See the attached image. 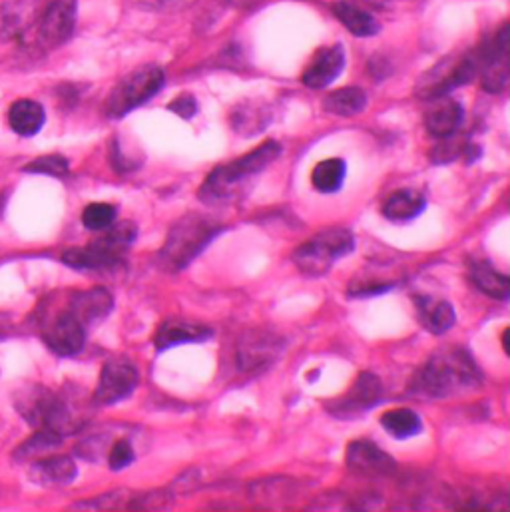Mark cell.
<instances>
[{"label": "cell", "instance_id": "cell-1", "mask_svg": "<svg viewBox=\"0 0 510 512\" xmlns=\"http://www.w3.org/2000/svg\"><path fill=\"white\" fill-rule=\"evenodd\" d=\"M483 375L463 347L437 351L415 375L413 391L429 399H447L481 387Z\"/></svg>", "mask_w": 510, "mask_h": 512}, {"label": "cell", "instance_id": "cell-2", "mask_svg": "<svg viewBox=\"0 0 510 512\" xmlns=\"http://www.w3.org/2000/svg\"><path fill=\"white\" fill-rule=\"evenodd\" d=\"M281 154V146L273 140L261 144L246 156L218 166L202 184L200 188V200L206 206H218V204H228L236 200L244 188L259 176L271 162H275Z\"/></svg>", "mask_w": 510, "mask_h": 512}, {"label": "cell", "instance_id": "cell-3", "mask_svg": "<svg viewBox=\"0 0 510 512\" xmlns=\"http://www.w3.org/2000/svg\"><path fill=\"white\" fill-rule=\"evenodd\" d=\"M224 226L202 214H188L180 218L160 250V261L170 271L186 269L220 234Z\"/></svg>", "mask_w": 510, "mask_h": 512}, {"label": "cell", "instance_id": "cell-4", "mask_svg": "<svg viewBox=\"0 0 510 512\" xmlns=\"http://www.w3.org/2000/svg\"><path fill=\"white\" fill-rule=\"evenodd\" d=\"M14 405L24 421L36 429H48L60 437L72 435L80 429L82 419L70 409L68 401L46 387L28 385L16 393Z\"/></svg>", "mask_w": 510, "mask_h": 512}, {"label": "cell", "instance_id": "cell-5", "mask_svg": "<svg viewBox=\"0 0 510 512\" xmlns=\"http://www.w3.org/2000/svg\"><path fill=\"white\" fill-rule=\"evenodd\" d=\"M136 236L138 228L132 222H114L108 232L92 244L66 250L62 254V261L72 269H112L122 263L126 250L134 244Z\"/></svg>", "mask_w": 510, "mask_h": 512}, {"label": "cell", "instance_id": "cell-6", "mask_svg": "<svg viewBox=\"0 0 510 512\" xmlns=\"http://www.w3.org/2000/svg\"><path fill=\"white\" fill-rule=\"evenodd\" d=\"M355 250V236L345 228H329L293 252V263L311 277L325 275L335 261Z\"/></svg>", "mask_w": 510, "mask_h": 512}, {"label": "cell", "instance_id": "cell-7", "mask_svg": "<svg viewBox=\"0 0 510 512\" xmlns=\"http://www.w3.org/2000/svg\"><path fill=\"white\" fill-rule=\"evenodd\" d=\"M164 82H166V76L162 68L158 66L138 68L136 72L128 74L112 88L104 106L106 116L112 120L124 118L128 112L150 102L164 88Z\"/></svg>", "mask_w": 510, "mask_h": 512}, {"label": "cell", "instance_id": "cell-8", "mask_svg": "<svg viewBox=\"0 0 510 512\" xmlns=\"http://www.w3.org/2000/svg\"><path fill=\"white\" fill-rule=\"evenodd\" d=\"M38 323L40 339L52 353L60 357H72L84 349L88 329L74 317L68 305L58 309H48V305H44Z\"/></svg>", "mask_w": 510, "mask_h": 512}, {"label": "cell", "instance_id": "cell-9", "mask_svg": "<svg viewBox=\"0 0 510 512\" xmlns=\"http://www.w3.org/2000/svg\"><path fill=\"white\" fill-rule=\"evenodd\" d=\"M477 72H479V58L473 54L447 58L441 64H437L429 74L423 76L419 84V96L427 100L447 96L453 88L469 84L477 76Z\"/></svg>", "mask_w": 510, "mask_h": 512}, {"label": "cell", "instance_id": "cell-10", "mask_svg": "<svg viewBox=\"0 0 510 512\" xmlns=\"http://www.w3.org/2000/svg\"><path fill=\"white\" fill-rule=\"evenodd\" d=\"M76 12V0H52L38 18L34 38L36 46L40 50H54L62 46L74 32Z\"/></svg>", "mask_w": 510, "mask_h": 512}, {"label": "cell", "instance_id": "cell-11", "mask_svg": "<svg viewBox=\"0 0 510 512\" xmlns=\"http://www.w3.org/2000/svg\"><path fill=\"white\" fill-rule=\"evenodd\" d=\"M138 381L140 377L134 363L126 359H112L102 367L94 401L104 407L116 405L136 391Z\"/></svg>", "mask_w": 510, "mask_h": 512}, {"label": "cell", "instance_id": "cell-12", "mask_svg": "<svg viewBox=\"0 0 510 512\" xmlns=\"http://www.w3.org/2000/svg\"><path fill=\"white\" fill-rule=\"evenodd\" d=\"M285 341L263 329H252L242 335L238 347V365L242 371H261L277 361Z\"/></svg>", "mask_w": 510, "mask_h": 512}, {"label": "cell", "instance_id": "cell-13", "mask_svg": "<svg viewBox=\"0 0 510 512\" xmlns=\"http://www.w3.org/2000/svg\"><path fill=\"white\" fill-rule=\"evenodd\" d=\"M383 399L381 379L373 373H361L353 387L339 399L327 405L335 417H359L365 411L377 407Z\"/></svg>", "mask_w": 510, "mask_h": 512}, {"label": "cell", "instance_id": "cell-14", "mask_svg": "<svg viewBox=\"0 0 510 512\" xmlns=\"http://www.w3.org/2000/svg\"><path fill=\"white\" fill-rule=\"evenodd\" d=\"M345 461L353 475L365 479H385L397 471L395 459L379 449V445L365 439L349 443Z\"/></svg>", "mask_w": 510, "mask_h": 512}, {"label": "cell", "instance_id": "cell-15", "mask_svg": "<svg viewBox=\"0 0 510 512\" xmlns=\"http://www.w3.org/2000/svg\"><path fill=\"white\" fill-rule=\"evenodd\" d=\"M509 24L497 34L495 42L481 52L479 70L483 76V86L487 92L499 94L509 84L510 44Z\"/></svg>", "mask_w": 510, "mask_h": 512}, {"label": "cell", "instance_id": "cell-16", "mask_svg": "<svg viewBox=\"0 0 510 512\" xmlns=\"http://www.w3.org/2000/svg\"><path fill=\"white\" fill-rule=\"evenodd\" d=\"M74 317L88 329L110 315L114 309V297L104 287H94L88 291H76L66 301Z\"/></svg>", "mask_w": 510, "mask_h": 512}, {"label": "cell", "instance_id": "cell-17", "mask_svg": "<svg viewBox=\"0 0 510 512\" xmlns=\"http://www.w3.org/2000/svg\"><path fill=\"white\" fill-rule=\"evenodd\" d=\"M345 68V54L341 46H329L317 52V56L311 60L307 70L303 72L301 80L305 86L313 90L327 88L333 80L341 76Z\"/></svg>", "mask_w": 510, "mask_h": 512}, {"label": "cell", "instance_id": "cell-18", "mask_svg": "<svg viewBox=\"0 0 510 512\" xmlns=\"http://www.w3.org/2000/svg\"><path fill=\"white\" fill-rule=\"evenodd\" d=\"M214 331L208 325L202 323H190L186 319H168L160 325L154 343L158 351H166L170 347L176 345H184V343H202L212 339Z\"/></svg>", "mask_w": 510, "mask_h": 512}, {"label": "cell", "instance_id": "cell-19", "mask_svg": "<svg viewBox=\"0 0 510 512\" xmlns=\"http://www.w3.org/2000/svg\"><path fill=\"white\" fill-rule=\"evenodd\" d=\"M465 120V108L451 98H435L433 108L425 114V126L431 136L435 138H451L457 134Z\"/></svg>", "mask_w": 510, "mask_h": 512}, {"label": "cell", "instance_id": "cell-20", "mask_svg": "<svg viewBox=\"0 0 510 512\" xmlns=\"http://www.w3.org/2000/svg\"><path fill=\"white\" fill-rule=\"evenodd\" d=\"M76 475L78 469L70 457H42L32 467V479L44 487L70 485Z\"/></svg>", "mask_w": 510, "mask_h": 512}, {"label": "cell", "instance_id": "cell-21", "mask_svg": "<svg viewBox=\"0 0 510 512\" xmlns=\"http://www.w3.org/2000/svg\"><path fill=\"white\" fill-rule=\"evenodd\" d=\"M417 309H419L423 325L435 335L447 333L449 329H453V325L457 321L453 305L445 299H435L431 295L417 297Z\"/></svg>", "mask_w": 510, "mask_h": 512}, {"label": "cell", "instance_id": "cell-22", "mask_svg": "<svg viewBox=\"0 0 510 512\" xmlns=\"http://www.w3.org/2000/svg\"><path fill=\"white\" fill-rule=\"evenodd\" d=\"M46 122V112L42 108V104L34 102V100H16L10 108H8V124L12 128V132H16L18 136H34L42 130Z\"/></svg>", "mask_w": 510, "mask_h": 512}, {"label": "cell", "instance_id": "cell-23", "mask_svg": "<svg viewBox=\"0 0 510 512\" xmlns=\"http://www.w3.org/2000/svg\"><path fill=\"white\" fill-rule=\"evenodd\" d=\"M34 14L28 2L0 4V42L20 38L32 26Z\"/></svg>", "mask_w": 510, "mask_h": 512}, {"label": "cell", "instance_id": "cell-24", "mask_svg": "<svg viewBox=\"0 0 510 512\" xmlns=\"http://www.w3.org/2000/svg\"><path fill=\"white\" fill-rule=\"evenodd\" d=\"M427 208V200L417 190L395 192L383 206V216L391 222H409L421 216Z\"/></svg>", "mask_w": 510, "mask_h": 512}, {"label": "cell", "instance_id": "cell-25", "mask_svg": "<svg viewBox=\"0 0 510 512\" xmlns=\"http://www.w3.org/2000/svg\"><path fill=\"white\" fill-rule=\"evenodd\" d=\"M471 279L479 291L493 299L507 301L510 293L509 277L501 271H497L491 263L479 261L471 267Z\"/></svg>", "mask_w": 510, "mask_h": 512}, {"label": "cell", "instance_id": "cell-26", "mask_svg": "<svg viewBox=\"0 0 510 512\" xmlns=\"http://www.w3.org/2000/svg\"><path fill=\"white\" fill-rule=\"evenodd\" d=\"M333 12L343 22V26L349 32H353L355 36L369 38V36H375L379 32L377 20L367 10H363V8H359L351 2H337L333 6Z\"/></svg>", "mask_w": 510, "mask_h": 512}, {"label": "cell", "instance_id": "cell-27", "mask_svg": "<svg viewBox=\"0 0 510 512\" xmlns=\"http://www.w3.org/2000/svg\"><path fill=\"white\" fill-rule=\"evenodd\" d=\"M347 176V164L341 158H329L313 168L311 184L321 194H335L343 188Z\"/></svg>", "mask_w": 510, "mask_h": 512}, {"label": "cell", "instance_id": "cell-28", "mask_svg": "<svg viewBox=\"0 0 510 512\" xmlns=\"http://www.w3.org/2000/svg\"><path fill=\"white\" fill-rule=\"evenodd\" d=\"M381 425H383V429L391 437H395L399 441L417 437L423 431V421H421V417L413 409H393V411H387L381 417Z\"/></svg>", "mask_w": 510, "mask_h": 512}, {"label": "cell", "instance_id": "cell-29", "mask_svg": "<svg viewBox=\"0 0 510 512\" xmlns=\"http://www.w3.org/2000/svg\"><path fill=\"white\" fill-rule=\"evenodd\" d=\"M365 104H367V94L357 86H347V88H339V90L331 92L325 98L323 106L329 114L349 118V116L359 114L365 108Z\"/></svg>", "mask_w": 510, "mask_h": 512}, {"label": "cell", "instance_id": "cell-30", "mask_svg": "<svg viewBox=\"0 0 510 512\" xmlns=\"http://www.w3.org/2000/svg\"><path fill=\"white\" fill-rule=\"evenodd\" d=\"M64 437H60L58 433L54 431H48V429H38L36 435H32L26 443H22L16 453H14V459L16 461H38L42 457H46L50 451H54L56 447H60Z\"/></svg>", "mask_w": 510, "mask_h": 512}, {"label": "cell", "instance_id": "cell-31", "mask_svg": "<svg viewBox=\"0 0 510 512\" xmlns=\"http://www.w3.org/2000/svg\"><path fill=\"white\" fill-rule=\"evenodd\" d=\"M116 208L112 204H104V202H96L84 208L82 212V224L86 230L92 232H104L108 230L114 222H116Z\"/></svg>", "mask_w": 510, "mask_h": 512}, {"label": "cell", "instance_id": "cell-32", "mask_svg": "<svg viewBox=\"0 0 510 512\" xmlns=\"http://www.w3.org/2000/svg\"><path fill=\"white\" fill-rule=\"evenodd\" d=\"M22 170H24V172H30V174H42V176H52V178H64V176H68L70 166H68V160H66V158L52 154V156H42V158L32 160V162L26 164Z\"/></svg>", "mask_w": 510, "mask_h": 512}, {"label": "cell", "instance_id": "cell-33", "mask_svg": "<svg viewBox=\"0 0 510 512\" xmlns=\"http://www.w3.org/2000/svg\"><path fill=\"white\" fill-rule=\"evenodd\" d=\"M136 461V453H134V447L128 439H118L110 453H108V465L112 471H122L126 467H130L132 463Z\"/></svg>", "mask_w": 510, "mask_h": 512}, {"label": "cell", "instance_id": "cell-34", "mask_svg": "<svg viewBox=\"0 0 510 512\" xmlns=\"http://www.w3.org/2000/svg\"><path fill=\"white\" fill-rule=\"evenodd\" d=\"M168 108H170L174 114H178L180 118H184V120L194 118L196 112H198V104H196L194 96H190V94H184V96L176 98L174 102H170Z\"/></svg>", "mask_w": 510, "mask_h": 512}, {"label": "cell", "instance_id": "cell-35", "mask_svg": "<svg viewBox=\"0 0 510 512\" xmlns=\"http://www.w3.org/2000/svg\"><path fill=\"white\" fill-rule=\"evenodd\" d=\"M12 333V315L0 311V341Z\"/></svg>", "mask_w": 510, "mask_h": 512}, {"label": "cell", "instance_id": "cell-36", "mask_svg": "<svg viewBox=\"0 0 510 512\" xmlns=\"http://www.w3.org/2000/svg\"><path fill=\"white\" fill-rule=\"evenodd\" d=\"M509 337H510V331L507 329L505 333H503V345H505V353L509 355L510 353V347H509Z\"/></svg>", "mask_w": 510, "mask_h": 512}, {"label": "cell", "instance_id": "cell-37", "mask_svg": "<svg viewBox=\"0 0 510 512\" xmlns=\"http://www.w3.org/2000/svg\"><path fill=\"white\" fill-rule=\"evenodd\" d=\"M375 6H383V4H387L389 0H371Z\"/></svg>", "mask_w": 510, "mask_h": 512}, {"label": "cell", "instance_id": "cell-38", "mask_svg": "<svg viewBox=\"0 0 510 512\" xmlns=\"http://www.w3.org/2000/svg\"><path fill=\"white\" fill-rule=\"evenodd\" d=\"M4 200H6V194H0V212H2V206H4Z\"/></svg>", "mask_w": 510, "mask_h": 512}]
</instances>
